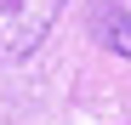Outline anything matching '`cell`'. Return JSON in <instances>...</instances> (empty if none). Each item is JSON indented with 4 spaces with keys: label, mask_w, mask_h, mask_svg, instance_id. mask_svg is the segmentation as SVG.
Returning <instances> with one entry per match:
<instances>
[{
    "label": "cell",
    "mask_w": 131,
    "mask_h": 125,
    "mask_svg": "<svg viewBox=\"0 0 131 125\" xmlns=\"http://www.w3.org/2000/svg\"><path fill=\"white\" fill-rule=\"evenodd\" d=\"M91 34L103 40L108 51L131 57V17H125V6H120V0H91Z\"/></svg>",
    "instance_id": "7a4b0ae2"
},
{
    "label": "cell",
    "mask_w": 131,
    "mask_h": 125,
    "mask_svg": "<svg viewBox=\"0 0 131 125\" xmlns=\"http://www.w3.org/2000/svg\"><path fill=\"white\" fill-rule=\"evenodd\" d=\"M63 6L69 0H0V62H23L29 51H40Z\"/></svg>",
    "instance_id": "6da1fadb"
}]
</instances>
